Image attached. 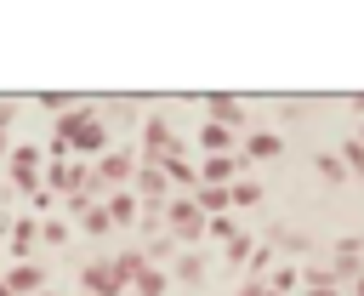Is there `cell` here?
Wrapping results in <instances>:
<instances>
[{"label":"cell","instance_id":"cell-1","mask_svg":"<svg viewBox=\"0 0 364 296\" xmlns=\"http://www.w3.org/2000/svg\"><path fill=\"white\" fill-rule=\"evenodd\" d=\"M307 296H341V290H336L330 273H313V279H307Z\"/></svg>","mask_w":364,"mask_h":296},{"label":"cell","instance_id":"cell-2","mask_svg":"<svg viewBox=\"0 0 364 296\" xmlns=\"http://www.w3.org/2000/svg\"><path fill=\"white\" fill-rule=\"evenodd\" d=\"M318 171H324V176H330V182H341V171H347V165H341V159H336V154H324V159H318Z\"/></svg>","mask_w":364,"mask_h":296}]
</instances>
